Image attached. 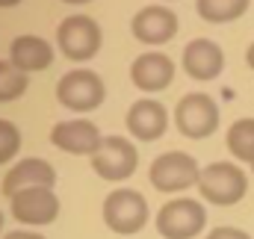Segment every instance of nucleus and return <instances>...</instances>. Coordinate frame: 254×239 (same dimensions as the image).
<instances>
[{"label": "nucleus", "mask_w": 254, "mask_h": 239, "mask_svg": "<svg viewBox=\"0 0 254 239\" xmlns=\"http://www.w3.org/2000/svg\"><path fill=\"white\" fill-rule=\"evenodd\" d=\"M198 192L204 201L219 204V207H231L240 198H246L249 192V180L246 172L234 163H210L207 169H201L198 178Z\"/></svg>", "instance_id": "1"}, {"label": "nucleus", "mask_w": 254, "mask_h": 239, "mask_svg": "<svg viewBox=\"0 0 254 239\" xmlns=\"http://www.w3.org/2000/svg\"><path fill=\"white\" fill-rule=\"evenodd\" d=\"M57 98L71 113H92L104 104L107 89H104V80L95 71L74 68V71L63 74V80L57 83Z\"/></svg>", "instance_id": "2"}, {"label": "nucleus", "mask_w": 254, "mask_h": 239, "mask_svg": "<svg viewBox=\"0 0 254 239\" xmlns=\"http://www.w3.org/2000/svg\"><path fill=\"white\" fill-rule=\"evenodd\" d=\"M57 45L71 62H86L101 51V27L89 15H68L57 30Z\"/></svg>", "instance_id": "3"}, {"label": "nucleus", "mask_w": 254, "mask_h": 239, "mask_svg": "<svg viewBox=\"0 0 254 239\" xmlns=\"http://www.w3.org/2000/svg\"><path fill=\"white\" fill-rule=\"evenodd\" d=\"M104 222L116 234H136L148 222V201L136 189H116L104 201Z\"/></svg>", "instance_id": "4"}, {"label": "nucleus", "mask_w": 254, "mask_h": 239, "mask_svg": "<svg viewBox=\"0 0 254 239\" xmlns=\"http://www.w3.org/2000/svg\"><path fill=\"white\" fill-rule=\"evenodd\" d=\"M198 178H201L198 163L192 160L190 154H184V151L160 154L151 163V172H148V180L160 192H184L190 186H198Z\"/></svg>", "instance_id": "5"}, {"label": "nucleus", "mask_w": 254, "mask_h": 239, "mask_svg": "<svg viewBox=\"0 0 254 239\" xmlns=\"http://www.w3.org/2000/svg\"><path fill=\"white\" fill-rule=\"evenodd\" d=\"M207 213L192 198H175L160 207L157 213V231L166 239H192L204 231Z\"/></svg>", "instance_id": "6"}, {"label": "nucleus", "mask_w": 254, "mask_h": 239, "mask_svg": "<svg viewBox=\"0 0 254 239\" xmlns=\"http://www.w3.org/2000/svg\"><path fill=\"white\" fill-rule=\"evenodd\" d=\"M175 124L187 139H207L219 127V107L210 95H184L181 104L175 107Z\"/></svg>", "instance_id": "7"}, {"label": "nucleus", "mask_w": 254, "mask_h": 239, "mask_svg": "<svg viewBox=\"0 0 254 239\" xmlns=\"http://www.w3.org/2000/svg\"><path fill=\"white\" fill-rule=\"evenodd\" d=\"M139 166V154L136 148L127 142L125 136H107L101 142V148L92 154V169L95 175L110 183H119V180H127Z\"/></svg>", "instance_id": "8"}, {"label": "nucleus", "mask_w": 254, "mask_h": 239, "mask_svg": "<svg viewBox=\"0 0 254 239\" xmlns=\"http://www.w3.org/2000/svg\"><path fill=\"white\" fill-rule=\"evenodd\" d=\"M12 216L21 225H51L60 216V198L51 186H30L15 192L12 198Z\"/></svg>", "instance_id": "9"}, {"label": "nucleus", "mask_w": 254, "mask_h": 239, "mask_svg": "<svg viewBox=\"0 0 254 239\" xmlns=\"http://www.w3.org/2000/svg\"><path fill=\"white\" fill-rule=\"evenodd\" d=\"M130 30L142 45H166L178 33V15L166 6H145L133 15Z\"/></svg>", "instance_id": "10"}, {"label": "nucleus", "mask_w": 254, "mask_h": 239, "mask_svg": "<svg viewBox=\"0 0 254 239\" xmlns=\"http://www.w3.org/2000/svg\"><path fill=\"white\" fill-rule=\"evenodd\" d=\"M51 142L65 151V154H95L104 142L101 130L86 119H74V121H60L54 130H51Z\"/></svg>", "instance_id": "11"}, {"label": "nucleus", "mask_w": 254, "mask_h": 239, "mask_svg": "<svg viewBox=\"0 0 254 239\" xmlns=\"http://www.w3.org/2000/svg\"><path fill=\"white\" fill-rule=\"evenodd\" d=\"M130 80L142 92H163L175 80V62L166 54H142L130 65Z\"/></svg>", "instance_id": "12"}, {"label": "nucleus", "mask_w": 254, "mask_h": 239, "mask_svg": "<svg viewBox=\"0 0 254 239\" xmlns=\"http://www.w3.org/2000/svg\"><path fill=\"white\" fill-rule=\"evenodd\" d=\"M184 68L192 80H216L225 68V54L210 39H192L184 48Z\"/></svg>", "instance_id": "13"}, {"label": "nucleus", "mask_w": 254, "mask_h": 239, "mask_svg": "<svg viewBox=\"0 0 254 239\" xmlns=\"http://www.w3.org/2000/svg\"><path fill=\"white\" fill-rule=\"evenodd\" d=\"M166 127H169V113H166V107L160 101L145 98V101H136L127 110V130L142 142L160 139L166 133Z\"/></svg>", "instance_id": "14"}, {"label": "nucleus", "mask_w": 254, "mask_h": 239, "mask_svg": "<svg viewBox=\"0 0 254 239\" xmlns=\"http://www.w3.org/2000/svg\"><path fill=\"white\" fill-rule=\"evenodd\" d=\"M57 183V172L48 160H39V157H30V160H21L18 166L9 169V175L3 178V195L12 198L15 192L21 189H30V186H51L54 189Z\"/></svg>", "instance_id": "15"}, {"label": "nucleus", "mask_w": 254, "mask_h": 239, "mask_svg": "<svg viewBox=\"0 0 254 239\" xmlns=\"http://www.w3.org/2000/svg\"><path fill=\"white\" fill-rule=\"evenodd\" d=\"M9 62L21 71H42L54 62V48L42 36H18L9 48Z\"/></svg>", "instance_id": "16"}, {"label": "nucleus", "mask_w": 254, "mask_h": 239, "mask_svg": "<svg viewBox=\"0 0 254 239\" xmlns=\"http://www.w3.org/2000/svg\"><path fill=\"white\" fill-rule=\"evenodd\" d=\"M252 0H195V9L204 21L210 24H225V21H237L240 15H246Z\"/></svg>", "instance_id": "17"}, {"label": "nucleus", "mask_w": 254, "mask_h": 239, "mask_svg": "<svg viewBox=\"0 0 254 239\" xmlns=\"http://www.w3.org/2000/svg\"><path fill=\"white\" fill-rule=\"evenodd\" d=\"M228 151L237 160L254 163V119H240L228 130Z\"/></svg>", "instance_id": "18"}, {"label": "nucleus", "mask_w": 254, "mask_h": 239, "mask_svg": "<svg viewBox=\"0 0 254 239\" xmlns=\"http://www.w3.org/2000/svg\"><path fill=\"white\" fill-rule=\"evenodd\" d=\"M27 92V71L0 60V101H15Z\"/></svg>", "instance_id": "19"}, {"label": "nucleus", "mask_w": 254, "mask_h": 239, "mask_svg": "<svg viewBox=\"0 0 254 239\" xmlns=\"http://www.w3.org/2000/svg\"><path fill=\"white\" fill-rule=\"evenodd\" d=\"M18 148H21V133H18V127H15L12 121L0 119V166L9 163V160L18 154Z\"/></svg>", "instance_id": "20"}, {"label": "nucleus", "mask_w": 254, "mask_h": 239, "mask_svg": "<svg viewBox=\"0 0 254 239\" xmlns=\"http://www.w3.org/2000/svg\"><path fill=\"white\" fill-rule=\"evenodd\" d=\"M207 239H252V237L246 231H240V228H216Z\"/></svg>", "instance_id": "21"}, {"label": "nucleus", "mask_w": 254, "mask_h": 239, "mask_svg": "<svg viewBox=\"0 0 254 239\" xmlns=\"http://www.w3.org/2000/svg\"><path fill=\"white\" fill-rule=\"evenodd\" d=\"M3 239H45L42 234H33V231H12L9 237H3Z\"/></svg>", "instance_id": "22"}, {"label": "nucleus", "mask_w": 254, "mask_h": 239, "mask_svg": "<svg viewBox=\"0 0 254 239\" xmlns=\"http://www.w3.org/2000/svg\"><path fill=\"white\" fill-rule=\"evenodd\" d=\"M246 60H249V65L254 68V42H252V48H249V54H246Z\"/></svg>", "instance_id": "23"}, {"label": "nucleus", "mask_w": 254, "mask_h": 239, "mask_svg": "<svg viewBox=\"0 0 254 239\" xmlns=\"http://www.w3.org/2000/svg\"><path fill=\"white\" fill-rule=\"evenodd\" d=\"M15 3H21V0H0V6H15Z\"/></svg>", "instance_id": "24"}, {"label": "nucleus", "mask_w": 254, "mask_h": 239, "mask_svg": "<svg viewBox=\"0 0 254 239\" xmlns=\"http://www.w3.org/2000/svg\"><path fill=\"white\" fill-rule=\"evenodd\" d=\"M63 3H89V0H63Z\"/></svg>", "instance_id": "25"}, {"label": "nucleus", "mask_w": 254, "mask_h": 239, "mask_svg": "<svg viewBox=\"0 0 254 239\" xmlns=\"http://www.w3.org/2000/svg\"><path fill=\"white\" fill-rule=\"evenodd\" d=\"M0 228H3V213H0Z\"/></svg>", "instance_id": "26"}, {"label": "nucleus", "mask_w": 254, "mask_h": 239, "mask_svg": "<svg viewBox=\"0 0 254 239\" xmlns=\"http://www.w3.org/2000/svg\"><path fill=\"white\" fill-rule=\"evenodd\" d=\"M252 169H254V163H252Z\"/></svg>", "instance_id": "27"}]
</instances>
